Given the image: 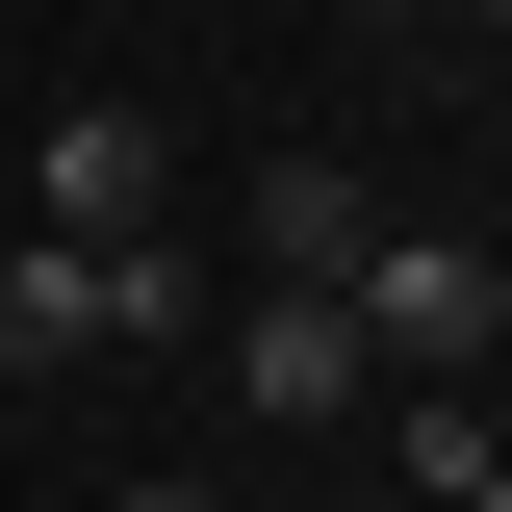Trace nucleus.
<instances>
[{
    "label": "nucleus",
    "instance_id": "nucleus-5",
    "mask_svg": "<svg viewBox=\"0 0 512 512\" xmlns=\"http://www.w3.org/2000/svg\"><path fill=\"white\" fill-rule=\"evenodd\" d=\"M384 487H410V512H487V487H512L487 384H410V410H384Z\"/></svg>",
    "mask_w": 512,
    "mask_h": 512
},
{
    "label": "nucleus",
    "instance_id": "nucleus-7",
    "mask_svg": "<svg viewBox=\"0 0 512 512\" xmlns=\"http://www.w3.org/2000/svg\"><path fill=\"white\" fill-rule=\"evenodd\" d=\"M333 26H436V0H333Z\"/></svg>",
    "mask_w": 512,
    "mask_h": 512
},
{
    "label": "nucleus",
    "instance_id": "nucleus-4",
    "mask_svg": "<svg viewBox=\"0 0 512 512\" xmlns=\"http://www.w3.org/2000/svg\"><path fill=\"white\" fill-rule=\"evenodd\" d=\"M26 231H154V128H128V103H52V154H26Z\"/></svg>",
    "mask_w": 512,
    "mask_h": 512
},
{
    "label": "nucleus",
    "instance_id": "nucleus-12",
    "mask_svg": "<svg viewBox=\"0 0 512 512\" xmlns=\"http://www.w3.org/2000/svg\"><path fill=\"white\" fill-rule=\"evenodd\" d=\"M487 512H512V487H487Z\"/></svg>",
    "mask_w": 512,
    "mask_h": 512
},
{
    "label": "nucleus",
    "instance_id": "nucleus-3",
    "mask_svg": "<svg viewBox=\"0 0 512 512\" xmlns=\"http://www.w3.org/2000/svg\"><path fill=\"white\" fill-rule=\"evenodd\" d=\"M103 359V231H0V384H77Z\"/></svg>",
    "mask_w": 512,
    "mask_h": 512
},
{
    "label": "nucleus",
    "instance_id": "nucleus-9",
    "mask_svg": "<svg viewBox=\"0 0 512 512\" xmlns=\"http://www.w3.org/2000/svg\"><path fill=\"white\" fill-rule=\"evenodd\" d=\"M0 231H26V154H0Z\"/></svg>",
    "mask_w": 512,
    "mask_h": 512
},
{
    "label": "nucleus",
    "instance_id": "nucleus-8",
    "mask_svg": "<svg viewBox=\"0 0 512 512\" xmlns=\"http://www.w3.org/2000/svg\"><path fill=\"white\" fill-rule=\"evenodd\" d=\"M128 512H231V487H128Z\"/></svg>",
    "mask_w": 512,
    "mask_h": 512
},
{
    "label": "nucleus",
    "instance_id": "nucleus-2",
    "mask_svg": "<svg viewBox=\"0 0 512 512\" xmlns=\"http://www.w3.org/2000/svg\"><path fill=\"white\" fill-rule=\"evenodd\" d=\"M359 308H333V282H256V308H231V410H256V436H359Z\"/></svg>",
    "mask_w": 512,
    "mask_h": 512
},
{
    "label": "nucleus",
    "instance_id": "nucleus-10",
    "mask_svg": "<svg viewBox=\"0 0 512 512\" xmlns=\"http://www.w3.org/2000/svg\"><path fill=\"white\" fill-rule=\"evenodd\" d=\"M436 26H512V0H436Z\"/></svg>",
    "mask_w": 512,
    "mask_h": 512
},
{
    "label": "nucleus",
    "instance_id": "nucleus-11",
    "mask_svg": "<svg viewBox=\"0 0 512 512\" xmlns=\"http://www.w3.org/2000/svg\"><path fill=\"white\" fill-rule=\"evenodd\" d=\"M359 512H410V487H359Z\"/></svg>",
    "mask_w": 512,
    "mask_h": 512
},
{
    "label": "nucleus",
    "instance_id": "nucleus-6",
    "mask_svg": "<svg viewBox=\"0 0 512 512\" xmlns=\"http://www.w3.org/2000/svg\"><path fill=\"white\" fill-rule=\"evenodd\" d=\"M359 231H384V205L333 180V154H256V256H282V282H333V256H359Z\"/></svg>",
    "mask_w": 512,
    "mask_h": 512
},
{
    "label": "nucleus",
    "instance_id": "nucleus-1",
    "mask_svg": "<svg viewBox=\"0 0 512 512\" xmlns=\"http://www.w3.org/2000/svg\"><path fill=\"white\" fill-rule=\"evenodd\" d=\"M333 308H359L384 384H487V359H512V256H461V231H359V256H333Z\"/></svg>",
    "mask_w": 512,
    "mask_h": 512
}]
</instances>
